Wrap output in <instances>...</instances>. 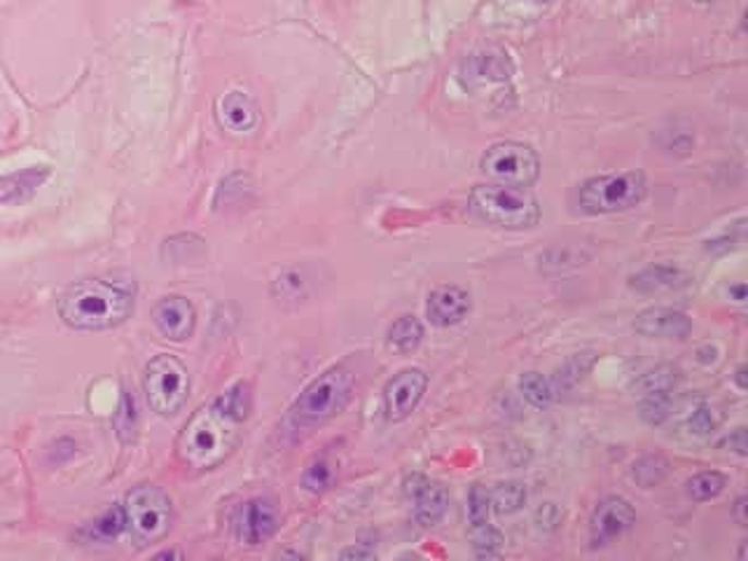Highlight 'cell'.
<instances>
[{
    "label": "cell",
    "mask_w": 748,
    "mask_h": 561,
    "mask_svg": "<svg viewBox=\"0 0 748 561\" xmlns=\"http://www.w3.org/2000/svg\"><path fill=\"white\" fill-rule=\"evenodd\" d=\"M520 391L526 398L529 405H534L536 409H545L550 407L555 401V386L547 377H543L541 372H526L520 379Z\"/></svg>",
    "instance_id": "44dd1931"
},
{
    "label": "cell",
    "mask_w": 748,
    "mask_h": 561,
    "mask_svg": "<svg viewBox=\"0 0 748 561\" xmlns=\"http://www.w3.org/2000/svg\"><path fill=\"white\" fill-rule=\"evenodd\" d=\"M153 321L171 342H186L194 333V307L182 295H166L153 307Z\"/></svg>",
    "instance_id": "5bb4252c"
},
{
    "label": "cell",
    "mask_w": 748,
    "mask_h": 561,
    "mask_svg": "<svg viewBox=\"0 0 748 561\" xmlns=\"http://www.w3.org/2000/svg\"><path fill=\"white\" fill-rule=\"evenodd\" d=\"M471 311V295L459 286H440L428 295L426 317L438 327L461 323Z\"/></svg>",
    "instance_id": "2e32d148"
},
{
    "label": "cell",
    "mask_w": 748,
    "mask_h": 561,
    "mask_svg": "<svg viewBox=\"0 0 748 561\" xmlns=\"http://www.w3.org/2000/svg\"><path fill=\"white\" fill-rule=\"evenodd\" d=\"M491 491L482 485H475L468 493V520H471V529L475 526H485L489 524L491 517Z\"/></svg>",
    "instance_id": "4316f807"
},
{
    "label": "cell",
    "mask_w": 748,
    "mask_h": 561,
    "mask_svg": "<svg viewBox=\"0 0 748 561\" xmlns=\"http://www.w3.org/2000/svg\"><path fill=\"white\" fill-rule=\"evenodd\" d=\"M468 208L482 223L501 229H531L541 220V204L526 188L477 186L468 196Z\"/></svg>",
    "instance_id": "3957f363"
},
{
    "label": "cell",
    "mask_w": 748,
    "mask_h": 561,
    "mask_svg": "<svg viewBox=\"0 0 748 561\" xmlns=\"http://www.w3.org/2000/svg\"><path fill=\"white\" fill-rule=\"evenodd\" d=\"M648 183L641 171L596 176L578 190V206L587 216H608L639 206L645 200Z\"/></svg>",
    "instance_id": "8992f818"
},
{
    "label": "cell",
    "mask_w": 748,
    "mask_h": 561,
    "mask_svg": "<svg viewBox=\"0 0 748 561\" xmlns=\"http://www.w3.org/2000/svg\"><path fill=\"white\" fill-rule=\"evenodd\" d=\"M428 389V374L419 368L397 372L384 389V411L387 419L397 423L405 421L424 401Z\"/></svg>",
    "instance_id": "9c48e42d"
},
{
    "label": "cell",
    "mask_w": 748,
    "mask_h": 561,
    "mask_svg": "<svg viewBox=\"0 0 748 561\" xmlns=\"http://www.w3.org/2000/svg\"><path fill=\"white\" fill-rule=\"evenodd\" d=\"M526 499H529V493L524 485L506 482V485H498L491 491V508L498 515H514L526 505Z\"/></svg>",
    "instance_id": "7402d4cb"
},
{
    "label": "cell",
    "mask_w": 748,
    "mask_h": 561,
    "mask_svg": "<svg viewBox=\"0 0 748 561\" xmlns=\"http://www.w3.org/2000/svg\"><path fill=\"white\" fill-rule=\"evenodd\" d=\"M332 468L325 464V461H316L311 464L302 477V485L311 491V493H323L330 485H332Z\"/></svg>",
    "instance_id": "f1b7e54d"
},
{
    "label": "cell",
    "mask_w": 748,
    "mask_h": 561,
    "mask_svg": "<svg viewBox=\"0 0 748 561\" xmlns=\"http://www.w3.org/2000/svg\"><path fill=\"white\" fill-rule=\"evenodd\" d=\"M127 532L134 546L147 548L171 532L174 508L166 493L155 485H139L124 499Z\"/></svg>",
    "instance_id": "5b68a950"
},
{
    "label": "cell",
    "mask_w": 748,
    "mask_h": 561,
    "mask_svg": "<svg viewBox=\"0 0 748 561\" xmlns=\"http://www.w3.org/2000/svg\"><path fill=\"white\" fill-rule=\"evenodd\" d=\"M143 391L150 409L159 417H174L190 395L188 368L171 354L155 356L145 368Z\"/></svg>",
    "instance_id": "52a82bcc"
},
{
    "label": "cell",
    "mask_w": 748,
    "mask_h": 561,
    "mask_svg": "<svg viewBox=\"0 0 748 561\" xmlns=\"http://www.w3.org/2000/svg\"><path fill=\"white\" fill-rule=\"evenodd\" d=\"M253 407L251 384L237 382L218 398L194 411V417L182 428L176 452L180 464L192 473H204L221 466L237 447L241 426Z\"/></svg>",
    "instance_id": "6da1fadb"
},
{
    "label": "cell",
    "mask_w": 748,
    "mask_h": 561,
    "mask_svg": "<svg viewBox=\"0 0 748 561\" xmlns=\"http://www.w3.org/2000/svg\"><path fill=\"white\" fill-rule=\"evenodd\" d=\"M218 120L231 134H251L260 122L256 98L246 92H229L218 106Z\"/></svg>",
    "instance_id": "ac0fdd59"
},
{
    "label": "cell",
    "mask_w": 748,
    "mask_h": 561,
    "mask_svg": "<svg viewBox=\"0 0 748 561\" xmlns=\"http://www.w3.org/2000/svg\"><path fill=\"white\" fill-rule=\"evenodd\" d=\"M340 557L342 559H372L375 552L372 550H363V548H352V550H344Z\"/></svg>",
    "instance_id": "1f68e13d"
},
{
    "label": "cell",
    "mask_w": 748,
    "mask_h": 561,
    "mask_svg": "<svg viewBox=\"0 0 748 561\" xmlns=\"http://www.w3.org/2000/svg\"><path fill=\"white\" fill-rule=\"evenodd\" d=\"M136 286L131 278H82L59 295L61 321L82 333H98L124 323L134 311Z\"/></svg>",
    "instance_id": "7a4b0ae2"
},
{
    "label": "cell",
    "mask_w": 748,
    "mask_h": 561,
    "mask_svg": "<svg viewBox=\"0 0 748 561\" xmlns=\"http://www.w3.org/2000/svg\"><path fill=\"white\" fill-rule=\"evenodd\" d=\"M688 3H694V5H709V3H713V0H688Z\"/></svg>",
    "instance_id": "e575fe53"
},
{
    "label": "cell",
    "mask_w": 748,
    "mask_h": 561,
    "mask_svg": "<svg viewBox=\"0 0 748 561\" xmlns=\"http://www.w3.org/2000/svg\"><path fill=\"white\" fill-rule=\"evenodd\" d=\"M354 393V374L346 368H330L299 393L293 405V419L299 426H321L337 417Z\"/></svg>",
    "instance_id": "277c9868"
},
{
    "label": "cell",
    "mask_w": 748,
    "mask_h": 561,
    "mask_svg": "<svg viewBox=\"0 0 748 561\" xmlns=\"http://www.w3.org/2000/svg\"><path fill=\"white\" fill-rule=\"evenodd\" d=\"M479 169L491 183L531 188L541 176V159L531 145L518 141H503L491 145L489 151L482 155Z\"/></svg>",
    "instance_id": "ba28073f"
},
{
    "label": "cell",
    "mask_w": 748,
    "mask_h": 561,
    "mask_svg": "<svg viewBox=\"0 0 748 561\" xmlns=\"http://www.w3.org/2000/svg\"><path fill=\"white\" fill-rule=\"evenodd\" d=\"M634 330L648 339H684L692 333V321L678 309L653 307L639 313Z\"/></svg>",
    "instance_id": "9a60e30c"
},
{
    "label": "cell",
    "mask_w": 748,
    "mask_h": 561,
    "mask_svg": "<svg viewBox=\"0 0 748 561\" xmlns=\"http://www.w3.org/2000/svg\"><path fill=\"white\" fill-rule=\"evenodd\" d=\"M531 3H550V0H531Z\"/></svg>",
    "instance_id": "d590c367"
},
{
    "label": "cell",
    "mask_w": 748,
    "mask_h": 561,
    "mask_svg": "<svg viewBox=\"0 0 748 561\" xmlns=\"http://www.w3.org/2000/svg\"><path fill=\"white\" fill-rule=\"evenodd\" d=\"M669 411H672L669 391L648 393V398L641 405V417L645 423H651V426H660L664 419L669 417Z\"/></svg>",
    "instance_id": "83f0119b"
},
{
    "label": "cell",
    "mask_w": 748,
    "mask_h": 561,
    "mask_svg": "<svg viewBox=\"0 0 748 561\" xmlns=\"http://www.w3.org/2000/svg\"><path fill=\"white\" fill-rule=\"evenodd\" d=\"M723 447H729V452L744 456L746 454V431H744V428H737L735 433H729L723 440Z\"/></svg>",
    "instance_id": "4dcf8cb0"
},
{
    "label": "cell",
    "mask_w": 748,
    "mask_h": 561,
    "mask_svg": "<svg viewBox=\"0 0 748 561\" xmlns=\"http://www.w3.org/2000/svg\"><path fill=\"white\" fill-rule=\"evenodd\" d=\"M122 532H127V517L122 505H112L106 515H102L90 526V536L102 542L115 540Z\"/></svg>",
    "instance_id": "cb8c5ba5"
},
{
    "label": "cell",
    "mask_w": 748,
    "mask_h": 561,
    "mask_svg": "<svg viewBox=\"0 0 748 561\" xmlns=\"http://www.w3.org/2000/svg\"><path fill=\"white\" fill-rule=\"evenodd\" d=\"M278 529V510L268 499L248 501L237 517V538L241 546L258 548L268 542Z\"/></svg>",
    "instance_id": "7c38bea8"
},
{
    "label": "cell",
    "mask_w": 748,
    "mask_h": 561,
    "mask_svg": "<svg viewBox=\"0 0 748 561\" xmlns=\"http://www.w3.org/2000/svg\"><path fill=\"white\" fill-rule=\"evenodd\" d=\"M727 487V477L719 470H704L700 475H694L692 480L688 482V493L694 499V501H713V499H719L721 493L725 491Z\"/></svg>",
    "instance_id": "603a6c76"
},
{
    "label": "cell",
    "mask_w": 748,
    "mask_h": 561,
    "mask_svg": "<svg viewBox=\"0 0 748 561\" xmlns=\"http://www.w3.org/2000/svg\"><path fill=\"white\" fill-rule=\"evenodd\" d=\"M405 497L412 503L414 520L422 526H438L444 520L449 493L440 482L430 480L422 473H412L405 480Z\"/></svg>",
    "instance_id": "8fae6325"
},
{
    "label": "cell",
    "mask_w": 748,
    "mask_h": 561,
    "mask_svg": "<svg viewBox=\"0 0 748 561\" xmlns=\"http://www.w3.org/2000/svg\"><path fill=\"white\" fill-rule=\"evenodd\" d=\"M688 423H690V431H692L694 435H709V433L713 431V428L719 426V419L713 417V409H711V407L702 405V407H697V409L692 411V417H690Z\"/></svg>",
    "instance_id": "f546056e"
},
{
    "label": "cell",
    "mask_w": 748,
    "mask_h": 561,
    "mask_svg": "<svg viewBox=\"0 0 748 561\" xmlns=\"http://www.w3.org/2000/svg\"><path fill=\"white\" fill-rule=\"evenodd\" d=\"M424 339V325L417 317H403L389 327V346L397 354H412Z\"/></svg>",
    "instance_id": "ffe728a7"
},
{
    "label": "cell",
    "mask_w": 748,
    "mask_h": 561,
    "mask_svg": "<svg viewBox=\"0 0 748 561\" xmlns=\"http://www.w3.org/2000/svg\"><path fill=\"white\" fill-rule=\"evenodd\" d=\"M737 382H739V389H746V384H744V368L737 370Z\"/></svg>",
    "instance_id": "836d02e7"
},
{
    "label": "cell",
    "mask_w": 748,
    "mask_h": 561,
    "mask_svg": "<svg viewBox=\"0 0 748 561\" xmlns=\"http://www.w3.org/2000/svg\"><path fill=\"white\" fill-rule=\"evenodd\" d=\"M471 540H473V550L477 557L482 559H489V557H496L498 552H501L503 548V536L498 529H494L491 524H485V526H475V529H471Z\"/></svg>",
    "instance_id": "484cf974"
},
{
    "label": "cell",
    "mask_w": 748,
    "mask_h": 561,
    "mask_svg": "<svg viewBox=\"0 0 748 561\" xmlns=\"http://www.w3.org/2000/svg\"><path fill=\"white\" fill-rule=\"evenodd\" d=\"M690 284H692V276L688 272L678 267H667V265L648 267L629 278L631 288H634L637 293H648V295L680 290V288H688Z\"/></svg>",
    "instance_id": "d6986e66"
},
{
    "label": "cell",
    "mask_w": 748,
    "mask_h": 561,
    "mask_svg": "<svg viewBox=\"0 0 748 561\" xmlns=\"http://www.w3.org/2000/svg\"><path fill=\"white\" fill-rule=\"evenodd\" d=\"M459 73L465 87L482 89L496 85V82H508L512 75V63L501 49H482V52L463 59Z\"/></svg>",
    "instance_id": "4fadbf2b"
},
{
    "label": "cell",
    "mask_w": 748,
    "mask_h": 561,
    "mask_svg": "<svg viewBox=\"0 0 748 561\" xmlns=\"http://www.w3.org/2000/svg\"><path fill=\"white\" fill-rule=\"evenodd\" d=\"M669 473V464L664 461L662 456H645L641 458L639 464H634V480L643 487V489H651L655 485H660L664 477Z\"/></svg>",
    "instance_id": "d4e9b609"
},
{
    "label": "cell",
    "mask_w": 748,
    "mask_h": 561,
    "mask_svg": "<svg viewBox=\"0 0 748 561\" xmlns=\"http://www.w3.org/2000/svg\"><path fill=\"white\" fill-rule=\"evenodd\" d=\"M735 520L739 526H746V499L744 497L737 499L735 503Z\"/></svg>",
    "instance_id": "d6a6232c"
},
{
    "label": "cell",
    "mask_w": 748,
    "mask_h": 561,
    "mask_svg": "<svg viewBox=\"0 0 748 561\" xmlns=\"http://www.w3.org/2000/svg\"><path fill=\"white\" fill-rule=\"evenodd\" d=\"M637 522L634 508L620 497H608L596 505L590 520V542L592 548H606L613 540L622 538Z\"/></svg>",
    "instance_id": "30bf717a"
},
{
    "label": "cell",
    "mask_w": 748,
    "mask_h": 561,
    "mask_svg": "<svg viewBox=\"0 0 748 561\" xmlns=\"http://www.w3.org/2000/svg\"><path fill=\"white\" fill-rule=\"evenodd\" d=\"M49 176H52V169L45 167V164L0 176V206L28 202L47 183Z\"/></svg>",
    "instance_id": "e0dca14e"
}]
</instances>
